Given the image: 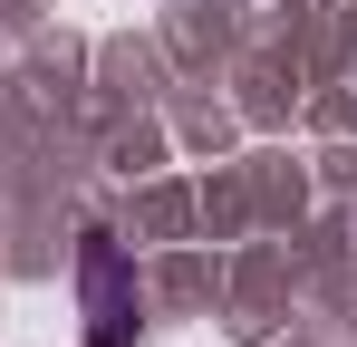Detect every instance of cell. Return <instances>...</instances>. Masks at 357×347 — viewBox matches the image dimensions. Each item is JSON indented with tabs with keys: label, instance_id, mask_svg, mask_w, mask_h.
<instances>
[{
	"label": "cell",
	"instance_id": "6da1fadb",
	"mask_svg": "<svg viewBox=\"0 0 357 347\" xmlns=\"http://www.w3.org/2000/svg\"><path fill=\"white\" fill-rule=\"evenodd\" d=\"M77 318H87V347H126L135 338V270H126L116 231H77Z\"/></svg>",
	"mask_w": 357,
	"mask_h": 347
}]
</instances>
